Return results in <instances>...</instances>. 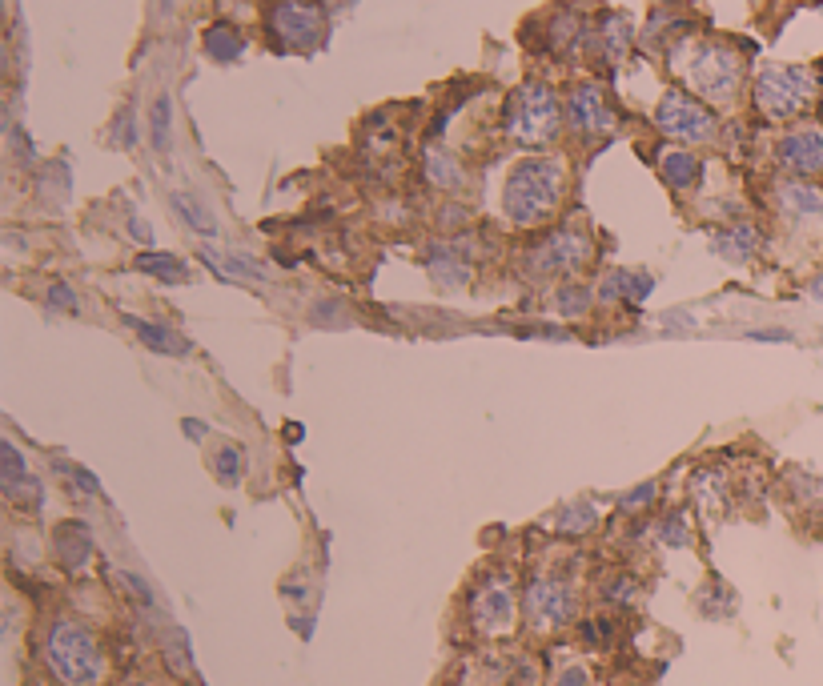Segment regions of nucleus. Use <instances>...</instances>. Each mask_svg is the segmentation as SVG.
I'll use <instances>...</instances> for the list:
<instances>
[{
	"label": "nucleus",
	"instance_id": "f257e3e1",
	"mask_svg": "<svg viewBox=\"0 0 823 686\" xmlns=\"http://www.w3.org/2000/svg\"><path fill=\"white\" fill-rule=\"evenodd\" d=\"M41 666L53 686H105L109 650L89 622L73 614H53L41 630Z\"/></svg>",
	"mask_w": 823,
	"mask_h": 686
},
{
	"label": "nucleus",
	"instance_id": "f03ea898",
	"mask_svg": "<svg viewBox=\"0 0 823 686\" xmlns=\"http://www.w3.org/2000/svg\"><path fill=\"white\" fill-rule=\"evenodd\" d=\"M567 193V165L559 157H526L510 169L502 189V209L518 229H534L555 217Z\"/></svg>",
	"mask_w": 823,
	"mask_h": 686
},
{
	"label": "nucleus",
	"instance_id": "7ed1b4c3",
	"mask_svg": "<svg viewBox=\"0 0 823 686\" xmlns=\"http://www.w3.org/2000/svg\"><path fill=\"white\" fill-rule=\"evenodd\" d=\"M522 622L530 634L546 638L579 622V582L567 570H538L522 586Z\"/></svg>",
	"mask_w": 823,
	"mask_h": 686
},
{
	"label": "nucleus",
	"instance_id": "20e7f679",
	"mask_svg": "<svg viewBox=\"0 0 823 686\" xmlns=\"http://www.w3.org/2000/svg\"><path fill=\"white\" fill-rule=\"evenodd\" d=\"M466 618H470V630L486 642L510 638L522 622V590H518L514 574H506V570L482 574L466 598Z\"/></svg>",
	"mask_w": 823,
	"mask_h": 686
},
{
	"label": "nucleus",
	"instance_id": "39448f33",
	"mask_svg": "<svg viewBox=\"0 0 823 686\" xmlns=\"http://www.w3.org/2000/svg\"><path fill=\"white\" fill-rule=\"evenodd\" d=\"M563 129V105L551 85L526 81L506 101V137L518 145H551Z\"/></svg>",
	"mask_w": 823,
	"mask_h": 686
},
{
	"label": "nucleus",
	"instance_id": "423d86ee",
	"mask_svg": "<svg viewBox=\"0 0 823 686\" xmlns=\"http://www.w3.org/2000/svg\"><path fill=\"white\" fill-rule=\"evenodd\" d=\"M683 77L711 105H727L743 85V57L723 41H699L683 57Z\"/></svg>",
	"mask_w": 823,
	"mask_h": 686
},
{
	"label": "nucleus",
	"instance_id": "0eeeda50",
	"mask_svg": "<svg viewBox=\"0 0 823 686\" xmlns=\"http://www.w3.org/2000/svg\"><path fill=\"white\" fill-rule=\"evenodd\" d=\"M815 101V77L803 65H767L755 77V109L771 121L799 117Z\"/></svg>",
	"mask_w": 823,
	"mask_h": 686
},
{
	"label": "nucleus",
	"instance_id": "6e6552de",
	"mask_svg": "<svg viewBox=\"0 0 823 686\" xmlns=\"http://www.w3.org/2000/svg\"><path fill=\"white\" fill-rule=\"evenodd\" d=\"M591 257H595L591 233H587L583 225H563V229H555V233H546V237L530 249L526 265H530V273H538V277H575V273L587 269Z\"/></svg>",
	"mask_w": 823,
	"mask_h": 686
},
{
	"label": "nucleus",
	"instance_id": "1a4fd4ad",
	"mask_svg": "<svg viewBox=\"0 0 823 686\" xmlns=\"http://www.w3.org/2000/svg\"><path fill=\"white\" fill-rule=\"evenodd\" d=\"M269 33L278 37L286 49H318L326 37V13L314 5V0H278L269 9Z\"/></svg>",
	"mask_w": 823,
	"mask_h": 686
},
{
	"label": "nucleus",
	"instance_id": "9d476101",
	"mask_svg": "<svg viewBox=\"0 0 823 686\" xmlns=\"http://www.w3.org/2000/svg\"><path fill=\"white\" fill-rule=\"evenodd\" d=\"M655 125H659L667 137L691 141V145L715 137V117H711V109H707L703 101H695L691 93H679V89H671V93L659 101Z\"/></svg>",
	"mask_w": 823,
	"mask_h": 686
},
{
	"label": "nucleus",
	"instance_id": "9b49d317",
	"mask_svg": "<svg viewBox=\"0 0 823 686\" xmlns=\"http://www.w3.org/2000/svg\"><path fill=\"white\" fill-rule=\"evenodd\" d=\"M775 161H779L791 177H799V181L823 173V129H819V125L791 129V133L775 145Z\"/></svg>",
	"mask_w": 823,
	"mask_h": 686
},
{
	"label": "nucleus",
	"instance_id": "f8f14e48",
	"mask_svg": "<svg viewBox=\"0 0 823 686\" xmlns=\"http://www.w3.org/2000/svg\"><path fill=\"white\" fill-rule=\"evenodd\" d=\"M567 117L583 137H607L615 129V109L599 85H575L567 97Z\"/></svg>",
	"mask_w": 823,
	"mask_h": 686
},
{
	"label": "nucleus",
	"instance_id": "ddd939ff",
	"mask_svg": "<svg viewBox=\"0 0 823 686\" xmlns=\"http://www.w3.org/2000/svg\"><path fill=\"white\" fill-rule=\"evenodd\" d=\"M53 554L65 574H81L93 562V534L81 522H61L53 534Z\"/></svg>",
	"mask_w": 823,
	"mask_h": 686
},
{
	"label": "nucleus",
	"instance_id": "4468645a",
	"mask_svg": "<svg viewBox=\"0 0 823 686\" xmlns=\"http://www.w3.org/2000/svg\"><path fill=\"white\" fill-rule=\"evenodd\" d=\"M651 289H655V277H647V273H639V269H611V273H603L595 297L607 301V305H611V301H631V305H639V301L651 297Z\"/></svg>",
	"mask_w": 823,
	"mask_h": 686
},
{
	"label": "nucleus",
	"instance_id": "2eb2a0df",
	"mask_svg": "<svg viewBox=\"0 0 823 686\" xmlns=\"http://www.w3.org/2000/svg\"><path fill=\"white\" fill-rule=\"evenodd\" d=\"M775 201H779V209L787 213V217H795V221H815V217H823V189H815V185H807V181H783L779 185V193H775Z\"/></svg>",
	"mask_w": 823,
	"mask_h": 686
},
{
	"label": "nucleus",
	"instance_id": "dca6fc26",
	"mask_svg": "<svg viewBox=\"0 0 823 686\" xmlns=\"http://www.w3.org/2000/svg\"><path fill=\"white\" fill-rule=\"evenodd\" d=\"M426 269H430V277H434L438 285H446V289H462V285L474 277L470 261H466L454 245H434V249L426 253Z\"/></svg>",
	"mask_w": 823,
	"mask_h": 686
},
{
	"label": "nucleus",
	"instance_id": "f3484780",
	"mask_svg": "<svg viewBox=\"0 0 823 686\" xmlns=\"http://www.w3.org/2000/svg\"><path fill=\"white\" fill-rule=\"evenodd\" d=\"M711 245H715V253L727 257V261H751V257L759 253L763 237H759L755 225H723V229L711 237Z\"/></svg>",
	"mask_w": 823,
	"mask_h": 686
},
{
	"label": "nucleus",
	"instance_id": "a211bd4d",
	"mask_svg": "<svg viewBox=\"0 0 823 686\" xmlns=\"http://www.w3.org/2000/svg\"><path fill=\"white\" fill-rule=\"evenodd\" d=\"M129 325L153 354H165V358H185L189 354V341L169 325H157V321H145V317H129Z\"/></svg>",
	"mask_w": 823,
	"mask_h": 686
},
{
	"label": "nucleus",
	"instance_id": "6ab92c4d",
	"mask_svg": "<svg viewBox=\"0 0 823 686\" xmlns=\"http://www.w3.org/2000/svg\"><path fill=\"white\" fill-rule=\"evenodd\" d=\"M0 486H5L9 498H21L25 490L37 494V478L29 474V466H25V458H21V450L13 442L0 446Z\"/></svg>",
	"mask_w": 823,
	"mask_h": 686
},
{
	"label": "nucleus",
	"instance_id": "aec40b11",
	"mask_svg": "<svg viewBox=\"0 0 823 686\" xmlns=\"http://www.w3.org/2000/svg\"><path fill=\"white\" fill-rule=\"evenodd\" d=\"M659 173H663V181H667L675 193H683V189H691V185L699 181L703 165H699V157L687 153V149H667V153L659 157Z\"/></svg>",
	"mask_w": 823,
	"mask_h": 686
},
{
	"label": "nucleus",
	"instance_id": "412c9836",
	"mask_svg": "<svg viewBox=\"0 0 823 686\" xmlns=\"http://www.w3.org/2000/svg\"><path fill=\"white\" fill-rule=\"evenodd\" d=\"M137 269L149 273V277H157V281H165V285H185V281L193 277L189 265H185L181 257H173V253H141V257H137Z\"/></svg>",
	"mask_w": 823,
	"mask_h": 686
},
{
	"label": "nucleus",
	"instance_id": "4be33fe9",
	"mask_svg": "<svg viewBox=\"0 0 823 686\" xmlns=\"http://www.w3.org/2000/svg\"><path fill=\"white\" fill-rule=\"evenodd\" d=\"M205 53L221 65H233L245 53V37L233 25H213V29H205Z\"/></svg>",
	"mask_w": 823,
	"mask_h": 686
},
{
	"label": "nucleus",
	"instance_id": "5701e85b",
	"mask_svg": "<svg viewBox=\"0 0 823 686\" xmlns=\"http://www.w3.org/2000/svg\"><path fill=\"white\" fill-rule=\"evenodd\" d=\"M426 177H430V185H438V189H462V165L450 157V153H442V149H430L426 153Z\"/></svg>",
	"mask_w": 823,
	"mask_h": 686
},
{
	"label": "nucleus",
	"instance_id": "b1692460",
	"mask_svg": "<svg viewBox=\"0 0 823 686\" xmlns=\"http://www.w3.org/2000/svg\"><path fill=\"white\" fill-rule=\"evenodd\" d=\"M595 522H599V514H595V506H591V502H571V506H563V510H559L555 530H559V534H567V538H579V534H587Z\"/></svg>",
	"mask_w": 823,
	"mask_h": 686
},
{
	"label": "nucleus",
	"instance_id": "393cba45",
	"mask_svg": "<svg viewBox=\"0 0 823 686\" xmlns=\"http://www.w3.org/2000/svg\"><path fill=\"white\" fill-rule=\"evenodd\" d=\"M695 498L703 510H723L727 506V482L719 470H699L695 474Z\"/></svg>",
	"mask_w": 823,
	"mask_h": 686
},
{
	"label": "nucleus",
	"instance_id": "a878e982",
	"mask_svg": "<svg viewBox=\"0 0 823 686\" xmlns=\"http://www.w3.org/2000/svg\"><path fill=\"white\" fill-rule=\"evenodd\" d=\"M213 474H217V482H225V486H237V482H241V474H245V454H241L237 442H229V446L217 450Z\"/></svg>",
	"mask_w": 823,
	"mask_h": 686
},
{
	"label": "nucleus",
	"instance_id": "bb28decb",
	"mask_svg": "<svg viewBox=\"0 0 823 686\" xmlns=\"http://www.w3.org/2000/svg\"><path fill=\"white\" fill-rule=\"evenodd\" d=\"M173 205H177V213L197 229V233H205V237H213L217 233V221H213V213L201 205V201H193L189 193H173Z\"/></svg>",
	"mask_w": 823,
	"mask_h": 686
},
{
	"label": "nucleus",
	"instance_id": "cd10ccee",
	"mask_svg": "<svg viewBox=\"0 0 823 686\" xmlns=\"http://www.w3.org/2000/svg\"><path fill=\"white\" fill-rule=\"evenodd\" d=\"M603 53H607V61H619L623 53H627V45H631V21L627 17H611L607 25H603Z\"/></svg>",
	"mask_w": 823,
	"mask_h": 686
},
{
	"label": "nucleus",
	"instance_id": "c85d7f7f",
	"mask_svg": "<svg viewBox=\"0 0 823 686\" xmlns=\"http://www.w3.org/2000/svg\"><path fill=\"white\" fill-rule=\"evenodd\" d=\"M603 598H607L611 606H631V602L639 598V582H635L631 574H607V582H603Z\"/></svg>",
	"mask_w": 823,
	"mask_h": 686
},
{
	"label": "nucleus",
	"instance_id": "c756f323",
	"mask_svg": "<svg viewBox=\"0 0 823 686\" xmlns=\"http://www.w3.org/2000/svg\"><path fill=\"white\" fill-rule=\"evenodd\" d=\"M659 542H663V546H691L687 518H683V514H667V518L659 522Z\"/></svg>",
	"mask_w": 823,
	"mask_h": 686
},
{
	"label": "nucleus",
	"instance_id": "7c9ffc66",
	"mask_svg": "<svg viewBox=\"0 0 823 686\" xmlns=\"http://www.w3.org/2000/svg\"><path fill=\"white\" fill-rule=\"evenodd\" d=\"M169 117H173L169 97H157V105H153V145L157 149H169Z\"/></svg>",
	"mask_w": 823,
	"mask_h": 686
},
{
	"label": "nucleus",
	"instance_id": "2f4dec72",
	"mask_svg": "<svg viewBox=\"0 0 823 686\" xmlns=\"http://www.w3.org/2000/svg\"><path fill=\"white\" fill-rule=\"evenodd\" d=\"M559 305H563V313H583V309L591 305V289H583V285H567V289L559 293Z\"/></svg>",
	"mask_w": 823,
	"mask_h": 686
},
{
	"label": "nucleus",
	"instance_id": "473e14b6",
	"mask_svg": "<svg viewBox=\"0 0 823 686\" xmlns=\"http://www.w3.org/2000/svg\"><path fill=\"white\" fill-rule=\"evenodd\" d=\"M655 494H659V486H655V482H647V486H635L631 494H623V510H627V514H635V510H647V506L655 502Z\"/></svg>",
	"mask_w": 823,
	"mask_h": 686
},
{
	"label": "nucleus",
	"instance_id": "72a5a7b5",
	"mask_svg": "<svg viewBox=\"0 0 823 686\" xmlns=\"http://www.w3.org/2000/svg\"><path fill=\"white\" fill-rule=\"evenodd\" d=\"M551 686H591V670L583 662H571L551 678Z\"/></svg>",
	"mask_w": 823,
	"mask_h": 686
},
{
	"label": "nucleus",
	"instance_id": "f704fd0d",
	"mask_svg": "<svg viewBox=\"0 0 823 686\" xmlns=\"http://www.w3.org/2000/svg\"><path fill=\"white\" fill-rule=\"evenodd\" d=\"M49 305H53V309H69V313H73V309H77V293H73V285H61V281H57V285L49 289Z\"/></svg>",
	"mask_w": 823,
	"mask_h": 686
},
{
	"label": "nucleus",
	"instance_id": "c9c22d12",
	"mask_svg": "<svg viewBox=\"0 0 823 686\" xmlns=\"http://www.w3.org/2000/svg\"><path fill=\"white\" fill-rule=\"evenodd\" d=\"M117 686H169V682H161L157 674H129V678H121Z\"/></svg>",
	"mask_w": 823,
	"mask_h": 686
},
{
	"label": "nucleus",
	"instance_id": "e433bc0d",
	"mask_svg": "<svg viewBox=\"0 0 823 686\" xmlns=\"http://www.w3.org/2000/svg\"><path fill=\"white\" fill-rule=\"evenodd\" d=\"M751 337H755V341H791V333H787V329H755Z\"/></svg>",
	"mask_w": 823,
	"mask_h": 686
},
{
	"label": "nucleus",
	"instance_id": "4c0bfd02",
	"mask_svg": "<svg viewBox=\"0 0 823 686\" xmlns=\"http://www.w3.org/2000/svg\"><path fill=\"white\" fill-rule=\"evenodd\" d=\"M807 297H811V301H819V305H823V273H815V277H811V281H807Z\"/></svg>",
	"mask_w": 823,
	"mask_h": 686
},
{
	"label": "nucleus",
	"instance_id": "58836bf2",
	"mask_svg": "<svg viewBox=\"0 0 823 686\" xmlns=\"http://www.w3.org/2000/svg\"><path fill=\"white\" fill-rule=\"evenodd\" d=\"M185 434H189V438H205V426H201V422H185Z\"/></svg>",
	"mask_w": 823,
	"mask_h": 686
},
{
	"label": "nucleus",
	"instance_id": "ea45409f",
	"mask_svg": "<svg viewBox=\"0 0 823 686\" xmlns=\"http://www.w3.org/2000/svg\"><path fill=\"white\" fill-rule=\"evenodd\" d=\"M667 5H683V0H667Z\"/></svg>",
	"mask_w": 823,
	"mask_h": 686
}]
</instances>
